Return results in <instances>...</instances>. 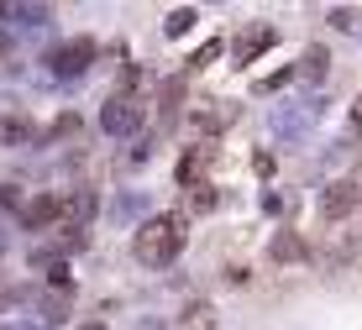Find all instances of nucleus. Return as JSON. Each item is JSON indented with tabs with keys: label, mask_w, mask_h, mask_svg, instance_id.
<instances>
[{
	"label": "nucleus",
	"mask_w": 362,
	"mask_h": 330,
	"mask_svg": "<svg viewBox=\"0 0 362 330\" xmlns=\"http://www.w3.org/2000/svg\"><path fill=\"white\" fill-rule=\"evenodd\" d=\"M0 16H11L16 27H47L53 11H47V6H0Z\"/></svg>",
	"instance_id": "nucleus-9"
},
{
	"label": "nucleus",
	"mask_w": 362,
	"mask_h": 330,
	"mask_svg": "<svg viewBox=\"0 0 362 330\" xmlns=\"http://www.w3.org/2000/svg\"><path fill=\"white\" fill-rule=\"evenodd\" d=\"M231 121H236V105H231V100H216V110H205V116H199L205 131H221V126H231Z\"/></svg>",
	"instance_id": "nucleus-11"
},
{
	"label": "nucleus",
	"mask_w": 362,
	"mask_h": 330,
	"mask_svg": "<svg viewBox=\"0 0 362 330\" xmlns=\"http://www.w3.org/2000/svg\"><path fill=\"white\" fill-rule=\"evenodd\" d=\"M284 84H294V69H279V73H268V79H263V90H284Z\"/></svg>",
	"instance_id": "nucleus-16"
},
{
	"label": "nucleus",
	"mask_w": 362,
	"mask_h": 330,
	"mask_svg": "<svg viewBox=\"0 0 362 330\" xmlns=\"http://www.w3.org/2000/svg\"><path fill=\"white\" fill-rule=\"evenodd\" d=\"M273 257H279V262H299V257H305V241H299L294 231H279V236H273Z\"/></svg>",
	"instance_id": "nucleus-10"
},
{
	"label": "nucleus",
	"mask_w": 362,
	"mask_h": 330,
	"mask_svg": "<svg viewBox=\"0 0 362 330\" xmlns=\"http://www.w3.org/2000/svg\"><path fill=\"white\" fill-rule=\"evenodd\" d=\"M21 294H16V288H0V310H6V304H16Z\"/></svg>",
	"instance_id": "nucleus-18"
},
{
	"label": "nucleus",
	"mask_w": 362,
	"mask_h": 330,
	"mask_svg": "<svg viewBox=\"0 0 362 330\" xmlns=\"http://www.w3.org/2000/svg\"><path fill=\"white\" fill-rule=\"evenodd\" d=\"M273 42H279V27H252L242 42H236V63H252L257 53H268Z\"/></svg>",
	"instance_id": "nucleus-5"
},
{
	"label": "nucleus",
	"mask_w": 362,
	"mask_h": 330,
	"mask_svg": "<svg viewBox=\"0 0 362 330\" xmlns=\"http://www.w3.org/2000/svg\"><path fill=\"white\" fill-rule=\"evenodd\" d=\"M58 210H64V205H58V194H37L32 205H21V220H27L32 231H42V225L58 220Z\"/></svg>",
	"instance_id": "nucleus-6"
},
{
	"label": "nucleus",
	"mask_w": 362,
	"mask_h": 330,
	"mask_svg": "<svg viewBox=\"0 0 362 330\" xmlns=\"http://www.w3.org/2000/svg\"><path fill=\"white\" fill-rule=\"evenodd\" d=\"M32 136H37L32 116H0V147H21V142H32Z\"/></svg>",
	"instance_id": "nucleus-8"
},
{
	"label": "nucleus",
	"mask_w": 362,
	"mask_h": 330,
	"mask_svg": "<svg viewBox=\"0 0 362 330\" xmlns=\"http://www.w3.org/2000/svg\"><path fill=\"white\" fill-rule=\"evenodd\" d=\"M132 252L142 268H168L173 257L184 252V220L179 215H147L132 236Z\"/></svg>",
	"instance_id": "nucleus-1"
},
{
	"label": "nucleus",
	"mask_w": 362,
	"mask_h": 330,
	"mask_svg": "<svg viewBox=\"0 0 362 330\" xmlns=\"http://www.w3.org/2000/svg\"><path fill=\"white\" fill-rule=\"evenodd\" d=\"M136 126H142V100L110 95L105 105H100V131H105V136H132Z\"/></svg>",
	"instance_id": "nucleus-3"
},
{
	"label": "nucleus",
	"mask_w": 362,
	"mask_h": 330,
	"mask_svg": "<svg viewBox=\"0 0 362 330\" xmlns=\"http://www.w3.org/2000/svg\"><path fill=\"white\" fill-rule=\"evenodd\" d=\"M216 205V194H210V189H189V210H210Z\"/></svg>",
	"instance_id": "nucleus-17"
},
{
	"label": "nucleus",
	"mask_w": 362,
	"mask_h": 330,
	"mask_svg": "<svg viewBox=\"0 0 362 330\" xmlns=\"http://www.w3.org/2000/svg\"><path fill=\"white\" fill-rule=\"evenodd\" d=\"M320 69H326V53H320V47H310L305 63L294 69V79H320Z\"/></svg>",
	"instance_id": "nucleus-14"
},
{
	"label": "nucleus",
	"mask_w": 362,
	"mask_h": 330,
	"mask_svg": "<svg viewBox=\"0 0 362 330\" xmlns=\"http://www.w3.org/2000/svg\"><path fill=\"white\" fill-rule=\"evenodd\" d=\"M352 121H357V126H362V95H357V105H352Z\"/></svg>",
	"instance_id": "nucleus-19"
},
{
	"label": "nucleus",
	"mask_w": 362,
	"mask_h": 330,
	"mask_svg": "<svg viewBox=\"0 0 362 330\" xmlns=\"http://www.w3.org/2000/svg\"><path fill=\"white\" fill-rule=\"evenodd\" d=\"M216 325V310H210V304H189V310H184V330H210Z\"/></svg>",
	"instance_id": "nucleus-12"
},
{
	"label": "nucleus",
	"mask_w": 362,
	"mask_h": 330,
	"mask_svg": "<svg viewBox=\"0 0 362 330\" xmlns=\"http://www.w3.org/2000/svg\"><path fill=\"white\" fill-rule=\"evenodd\" d=\"M357 205V184H331L326 194H320V215H326V220H336V215H346Z\"/></svg>",
	"instance_id": "nucleus-7"
},
{
	"label": "nucleus",
	"mask_w": 362,
	"mask_h": 330,
	"mask_svg": "<svg viewBox=\"0 0 362 330\" xmlns=\"http://www.w3.org/2000/svg\"><path fill=\"white\" fill-rule=\"evenodd\" d=\"M216 53H221V37H210L205 47H194V53H189V69H205V63L216 58Z\"/></svg>",
	"instance_id": "nucleus-15"
},
{
	"label": "nucleus",
	"mask_w": 362,
	"mask_h": 330,
	"mask_svg": "<svg viewBox=\"0 0 362 330\" xmlns=\"http://www.w3.org/2000/svg\"><path fill=\"white\" fill-rule=\"evenodd\" d=\"M194 21H199V16H194V11H189V6H179V11H168V21H163V32H168V37H184V32H189V27H194Z\"/></svg>",
	"instance_id": "nucleus-13"
},
{
	"label": "nucleus",
	"mask_w": 362,
	"mask_h": 330,
	"mask_svg": "<svg viewBox=\"0 0 362 330\" xmlns=\"http://www.w3.org/2000/svg\"><path fill=\"white\" fill-rule=\"evenodd\" d=\"M320 105H326L320 95H305V100H284V105L273 110V131H279L284 142H299V136H310V126L320 121Z\"/></svg>",
	"instance_id": "nucleus-2"
},
{
	"label": "nucleus",
	"mask_w": 362,
	"mask_h": 330,
	"mask_svg": "<svg viewBox=\"0 0 362 330\" xmlns=\"http://www.w3.org/2000/svg\"><path fill=\"white\" fill-rule=\"evenodd\" d=\"M0 53H6V37H0Z\"/></svg>",
	"instance_id": "nucleus-20"
},
{
	"label": "nucleus",
	"mask_w": 362,
	"mask_h": 330,
	"mask_svg": "<svg viewBox=\"0 0 362 330\" xmlns=\"http://www.w3.org/2000/svg\"><path fill=\"white\" fill-rule=\"evenodd\" d=\"M47 63V73H58V79H74V73H84L95 63V42L90 37H74V42H58L53 53L42 58Z\"/></svg>",
	"instance_id": "nucleus-4"
}]
</instances>
